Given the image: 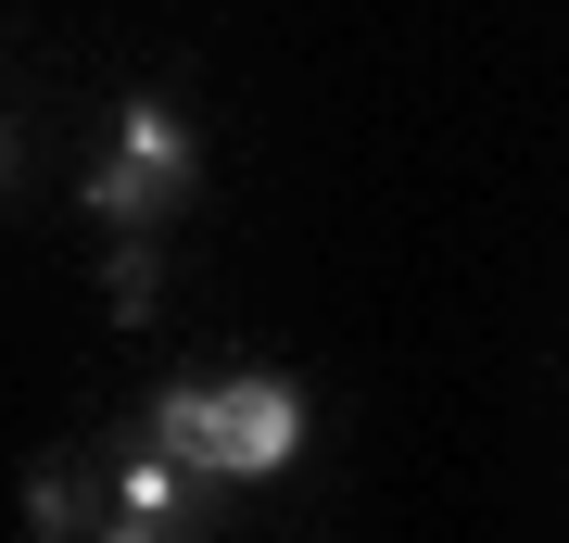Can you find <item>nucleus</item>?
Instances as JSON below:
<instances>
[{
    "label": "nucleus",
    "mask_w": 569,
    "mask_h": 543,
    "mask_svg": "<svg viewBox=\"0 0 569 543\" xmlns=\"http://www.w3.org/2000/svg\"><path fill=\"white\" fill-rule=\"evenodd\" d=\"M102 519H114V467L51 455L39 481H26V543H102Z\"/></svg>",
    "instance_id": "obj_4"
},
{
    "label": "nucleus",
    "mask_w": 569,
    "mask_h": 543,
    "mask_svg": "<svg viewBox=\"0 0 569 543\" xmlns=\"http://www.w3.org/2000/svg\"><path fill=\"white\" fill-rule=\"evenodd\" d=\"M203 493H228V481H203L190 455H164L152 430H140V443L114 455V519H102V543H190Z\"/></svg>",
    "instance_id": "obj_3"
},
{
    "label": "nucleus",
    "mask_w": 569,
    "mask_h": 543,
    "mask_svg": "<svg viewBox=\"0 0 569 543\" xmlns=\"http://www.w3.org/2000/svg\"><path fill=\"white\" fill-rule=\"evenodd\" d=\"M190 178H203V152H190L178 101H127L102 164H89V215H102V228H164L190 202Z\"/></svg>",
    "instance_id": "obj_2"
},
{
    "label": "nucleus",
    "mask_w": 569,
    "mask_h": 543,
    "mask_svg": "<svg viewBox=\"0 0 569 543\" xmlns=\"http://www.w3.org/2000/svg\"><path fill=\"white\" fill-rule=\"evenodd\" d=\"M140 430L164 455H190L203 481H279L305 455V392L291 380H178Z\"/></svg>",
    "instance_id": "obj_1"
},
{
    "label": "nucleus",
    "mask_w": 569,
    "mask_h": 543,
    "mask_svg": "<svg viewBox=\"0 0 569 543\" xmlns=\"http://www.w3.org/2000/svg\"><path fill=\"white\" fill-rule=\"evenodd\" d=\"M102 291H114V316H127V329L152 316V241H140V228H114V265H102Z\"/></svg>",
    "instance_id": "obj_5"
}]
</instances>
